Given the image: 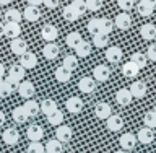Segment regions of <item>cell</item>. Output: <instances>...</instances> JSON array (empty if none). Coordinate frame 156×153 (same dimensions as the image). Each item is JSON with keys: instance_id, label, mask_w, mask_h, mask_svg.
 <instances>
[{"instance_id": "6da1fadb", "label": "cell", "mask_w": 156, "mask_h": 153, "mask_svg": "<svg viewBox=\"0 0 156 153\" xmlns=\"http://www.w3.org/2000/svg\"><path fill=\"white\" fill-rule=\"evenodd\" d=\"M23 77H24V68L21 65H12L8 70V77L5 78L10 85H13L15 88H18V85L23 82Z\"/></svg>"}, {"instance_id": "7a4b0ae2", "label": "cell", "mask_w": 156, "mask_h": 153, "mask_svg": "<svg viewBox=\"0 0 156 153\" xmlns=\"http://www.w3.org/2000/svg\"><path fill=\"white\" fill-rule=\"evenodd\" d=\"M73 137V130L70 126H58L55 129V139L60 142V144H63V142H70Z\"/></svg>"}, {"instance_id": "3957f363", "label": "cell", "mask_w": 156, "mask_h": 153, "mask_svg": "<svg viewBox=\"0 0 156 153\" xmlns=\"http://www.w3.org/2000/svg\"><path fill=\"white\" fill-rule=\"evenodd\" d=\"M20 65H21L24 70L34 68V67L37 65V57H36V54H33V52H24L23 56H20Z\"/></svg>"}, {"instance_id": "277c9868", "label": "cell", "mask_w": 156, "mask_h": 153, "mask_svg": "<svg viewBox=\"0 0 156 153\" xmlns=\"http://www.w3.org/2000/svg\"><path fill=\"white\" fill-rule=\"evenodd\" d=\"M109 77H111V68L107 65H104V64L94 67V70H93V78H94L96 82H102V83H104L106 80H109Z\"/></svg>"}, {"instance_id": "5b68a950", "label": "cell", "mask_w": 156, "mask_h": 153, "mask_svg": "<svg viewBox=\"0 0 156 153\" xmlns=\"http://www.w3.org/2000/svg\"><path fill=\"white\" fill-rule=\"evenodd\" d=\"M41 36L42 39H46L47 42H54L58 38V29L54 24H44L41 29Z\"/></svg>"}, {"instance_id": "8992f818", "label": "cell", "mask_w": 156, "mask_h": 153, "mask_svg": "<svg viewBox=\"0 0 156 153\" xmlns=\"http://www.w3.org/2000/svg\"><path fill=\"white\" fill-rule=\"evenodd\" d=\"M2 139L7 145H16L20 142V132L16 129H13V127H10V129H5L3 134H2Z\"/></svg>"}, {"instance_id": "52a82bcc", "label": "cell", "mask_w": 156, "mask_h": 153, "mask_svg": "<svg viewBox=\"0 0 156 153\" xmlns=\"http://www.w3.org/2000/svg\"><path fill=\"white\" fill-rule=\"evenodd\" d=\"M78 88L86 93V95H90V93H93L96 90V80L93 77H83L80 82H78Z\"/></svg>"}, {"instance_id": "ba28073f", "label": "cell", "mask_w": 156, "mask_h": 153, "mask_svg": "<svg viewBox=\"0 0 156 153\" xmlns=\"http://www.w3.org/2000/svg\"><path fill=\"white\" fill-rule=\"evenodd\" d=\"M10 49H12V52L16 54V56H23L24 52H28V44L21 38H15V39H12Z\"/></svg>"}, {"instance_id": "9c48e42d", "label": "cell", "mask_w": 156, "mask_h": 153, "mask_svg": "<svg viewBox=\"0 0 156 153\" xmlns=\"http://www.w3.org/2000/svg\"><path fill=\"white\" fill-rule=\"evenodd\" d=\"M18 93H20V96H21V98H24V100H29V98L36 93V90H34V85L31 82H28V80L24 82L23 80L18 85Z\"/></svg>"}, {"instance_id": "30bf717a", "label": "cell", "mask_w": 156, "mask_h": 153, "mask_svg": "<svg viewBox=\"0 0 156 153\" xmlns=\"http://www.w3.org/2000/svg\"><path fill=\"white\" fill-rule=\"evenodd\" d=\"M65 107H67L68 112H72V114H78V112H81V109H83V101L78 96H72L67 100Z\"/></svg>"}, {"instance_id": "8fae6325", "label": "cell", "mask_w": 156, "mask_h": 153, "mask_svg": "<svg viewBox=\"0 0 156 153\" xmlns=\"http://www.w3.org/2000/svg\"><path fill=\"white\" fill-rule=\"evenodd\" d=\"M119 144L122 147V150H132V148H135V145H136V137L133 134H130V132L122 134L120 139H119Z\"/></svg>"}, {"instance_id": "7c38bea8", "label": "cell", "mask_w": 156, "mask_h": 153, "mask_svg": "<svg viewBox=\"0 0 156 153\" xmlns=\"http://www.w3.org/2000/svg\"><path fill=\"white\" fill-rule=\"evenodd\" d=\"M26 135H28V139L31 142H39L44 137V130H42V127L39 124H31L28 127V130H26Z\"/></svg>"}, {"instance_id": "4fadbf2b", "label": "cell", "mask_w": 156, "mask_h": 153, "mask_svg": "<svg viewBox=\"0 0 156 153\" xmlns=\"http://www.w3.org/2000/svg\"><path fill=\"white\" fill-rule=\"evenodd\" d=\"M122 56H124V54H122V49L117 47V46L107 47V51H106V60L111 62V64L120 62L122 60Z\"/></svg>"}, {"instance_id": "5bb4252c", "label": "cell", "mask_w": 156, "mask_h": 153, "mask_svg": "<svg viewBox=\"0 0 156 153\" xmlns=\"http://www.w3.org/2000/svg\"><path fill=\"white\" fill-rule=\"evenodd\" d=\"M114 26H117L119 29H129L130 26H132V18H130V15L129 13H119L115 16V20H114Z\"/></svg>"}, {"instance_id": "9a60e30c", "label": "cell", "mask_w": 156, "mask_h": 153, "mask_svg": "<svg viewBox=\"0 0 156 153\" xmlns=\"http://www.w3.org/2000/svg\"><path fill=\"white\" fill-rule=\"evenodd\" d=\"M58 52H60V47L57 46L55 42H49L46 46L42 47V56L47 59V60H54V59H57Z\"/></svg>"}, {"instance_id": "2e32d148", "label": "cell", "mask_w": 156, "mask_h": 153, "mask_svg": "<svg viewBox=\"0 0 156 153\" xmlns=\"http://www.w3.org/2000/svg\"><path fill=\"white\" fill-rule=\"evenodd\" d=\"M20 34H21V26H20V23H7L3 24V36L7 38H18Z\"/></svg>"}, {"instance_id": "e0dca14e", "label": "cell", "mask_w": 156, "mask_h": 153, "mask_svg": "<svg viewBox=\"0 0 156 153\" xmlns=\"http://www.w3.org/2000/svg\"><path fill=\"white\" fill-rule=\"evenodd\" d=\"M106 121H107L106 126H107V129H109L111 132H119L122 127H124V119H122L120 116H117V114L115 116L111 114Z\"/></svg>"}, {"instance_id": "ac0fdd59", "label": "cell", "mask_w": 156, "mask_h": 153, "mask_svg": "<svg viewBox=\"0 0 156 153\" xmlns=\"http://www.w3.org/2000/svg\"><path fill=\"white\" fill-rule=\"evenodd\" d=\"M94 114H96L98 119H107V117L112 114V109L107 103L101 101V103H98L96 107H94Z\"/></svg>"}, {"instance_id": "d6986e66", "label": "cell", "mask_w": 156, "mask_h": 153, "mask_svg": "<svg viewBox=\"0 0 156 153\" xmlns=\"http://www.w3.org/2000/svg\"><path fill=\"white\" fill-rule=\"evenodd\" d=\"M153 139H154V134H153V130H151L150 127H141V129L138 130V134H136V140L141 142V144H145V145L151 144Z\"/></svg>"}, {"instance_id": "ffe728a7", "label": "cell", "mask_w": 156, "mask_h": 153, "mask_svg": "<svg viewBox=\"0 0 156 153\" xmlns=\"http://www.w3.org/2000/svg\"><path fill=\"white\" fill-rule=\"evenodd\" d=\"M23 18L26 21H37L41 18V10H39V7H34V5H28L23 13Z\"/></svg>"}, {"instance_id": "44dd1931", "label": "cell", "mask_w": 156, "mask_h": 153, "mask_svg": "<svg viewBox=\"0 0 156 153\" xmlns=\"http://www.w3.org/2000/svg\"><path fill=\"white\" fill-rule=\"evenodd\" d=\"M130 95L133 98H138V100H141L145 95H146V85L143 82H133L130 86Z\"/></svg>"}, {"instance_id": "7402d4cb", "label": "cell", "mask_w": 156, "mask_h": 153, "mask_svg": "<svg viewBox=\"0 0 156 153\" xmlns=\"http://www.w3.org/2000/svg\"><path fill=\"white\" fill-rule=\"evenodd\" d=\"M132 100H133V96L130 95V90H125V88H122V90L117 91L115 95V101L119 103L120 106H129Z\"/></svg>"}, {"instance_id": "603a6c76", "label": "cell", "mask_w": 156, "mask_h": 153, "mask_svg": "<svg viewBox=\"0 0 156 153\" xmlns=\"http://www.w3.org/2000/svg\"><path fill=\"white\" fill-rule=\"evenodd\" d=\"M138 72H140V68L136 67L132 60H129L127 64H124V65H122V75L127 77V78L136 77V75H138Z\"/></svg>"}, {"instance_id": "cb8c5ba5", "label": "cell", "mask_w": 156, "mask_h": 153, "mask_svg": "<svg viewBox=\"0 0 156 153\" xmlns=\"http://www.w3.org/2000/svg\"><path fill=\"white\" fill-rule=\"evenodd\" d=\"M23 20V13L16 8H8L5 12V23H20Z\"/></svg>"}, {"instance_id": "d4e9b609", "label": "cell", "mask_w": 156, "mask_h": 153, "mask_svg": "<svg viewBox=\"0 0 156 153\" xmlns=\"http://www.w3.org/2000/svg\"><path fill=\"white\" fill-rule=\"evenodd\" d=\"M140 34H141V38L146 39V41H151V39H154L156 38V28H154V24H143V26L140 28Z\"/></svg>"}, {"instance_id": "484cf974", "label": "cell", "mask_w": 156, "mask_h": 153, "mask_svg": "<svg viewBox=\"0 0 156 153\" xmlns=\"http://www.w3.org/2000/svg\"><path fill=\"white\" fill-rule=\"evenodd\" d=\"M23 107H24V111H26V114H28L29 117L37 116V114H39V109H41L39 103H37V101H33V100H28V101L23 104Z\"/></svg>"}, {"instance_id": "4316f807", "label": "cell", "mask_w": 156, "mask_h": 153, "mask_svg": "<svg viewBox=\"0 0 156 153\" xmlns=\"http://www.w3.org/2000/svg\"><path fill=\"white\" fill-rule=\"evenodd\" d=\"M55 78H57V82H60V83H67L68 80L72 78V72L68 70V68H65L63 65H60V67H57L55 68Z\"/></svg>"}, {"instance_id": "83f0119b", "label": "cell", "mask_w": 156, "mask_h": 153, "mask_svg": "<svg viewBox=\"0 0 156 153\" xmlns=\"http://www.w3.org/2000/svg\"><path fill=\"white\" fill-rule=\"evenodd\" d=\"M28 117L29 116L26 114V111H24L23 106H18L13 109V121L16 122V124H24V122L28 121Z\"/></svg>"}, {"instance_id": "f1b7e54d", "label": "cell", "mask_w": 156, "mask_h": 153, "mask_svg": "<svg viewBox=\"0 0 156 153\" xmlns=\"http://www.w3.org/2000/svg\"><path fill=\"white\" fill-rule=\"evenodd\" d=\"M75 52H76L78 57H88V56L91 54V44L86 42V41H81V42L76 46Z\"/></svg>"}, {"instance_id": "f546056e", "label": "cell", "mask_w": 156, "mask_h": 153, "mask_svg": "<svg viewBox=\"0 0 156 153\" xmlns=\"http://www.w3.org/2000/svg\"><path fill=\"white\" fill-rule=\"evenodd\" d=\"M81 41H83V39H81V36H80V33H76V31L70 33V34H68V36L65 38L67 46L72 47V49H76V46H78V44H80Z\"/></svg>"}, {"instance_id": "4dcf8cb0", "label": "cell", "mask_w": 156, "mask_h": 153, "mask_svg": "<svg viewBox=\"0 0 156 153\" xmlns=\"http://www.w3.org/2000/svg\"><path fill=\"white\" fill-rule=\"evenodd\" d=\"M47 122H49L51 126H60L62 122H63V112H62L60 109L51 112V114L47 116Z\"/></svg>"}, {"instance_id": "1f68e13d", "label": "cell", "mask_w": 156, "mask_h": 153, "mask_svg": "<svg viewBox=\"0 0 156 153\" xmlns=\"http://www.w3.org/2000/svg\"><path fill=\"white\" fill-rule=\"evenodd\" d=\"M57 109H58V107H57V103L54 101V100H44V101L41 103V111H42L46 116H49L51 112L57 111Z\"/></svg>"}, {"instance_id": "d6a6232c", "label": "cell", "mask_w": 156, "mask_h": 153, "mask_svg": "<svg viewBox=\"0 0 156 153\" xmlns=\"http://www.w3.org/2000/svg\"><path fill=\"white\" fill-rule=\"evenodd\" d=\"M44 148H46V153H62L63 145H62L60 142H58V140L55 139V140H49Z\"/></svg>"}, {"instance_id": "836d02e7", "label": "cell", "mask_w": 156, "mask_h": 153, "mask_svg": "<svg viewBox=\"0 0 156 153\" xmlns=\"http://www.w3.org/2000/svg\"><path fill=\"white\" fill-rule=\"evenodd\" d=\"M93 44H94L96 47H99V49L107 47V44H109V38H107L106 34H102V33H98V34L93 36Z\"/></svg>"}, {"instance_id": "e575fe53", "label": "cell", "mask_w": 156, "mask_h": 153, "mask_svg": "<svg viewBox=\"0 0 156 153\" xmlns=\"http://www.w3.org/2000/svg\"><path fill=\"white\" fill-rule=\"evenodd\" d=\"M86 28H88V31H90L93 36L98 34V33H101V18H91L90 21H88Z\"/></svg>"}, {"instance_id": "d590c367", "label": "cell", "mask_w": 156, "mask_h": 153, "mask_svg": "<svg viewBox=\"0 0 156 153\" xmlns=\"http://www.w3.org/2000/svg\"><path fill=\"white\" fill-rule=\"evenodd\" d=\"M130 60L133 62L135 65L141 70V68H145V67H146V60H148V59H146V56H143L141 52H135L133 56L130 57Z\"/></svg>"}, {"instance_id": "8d00e7d4", "label": "cell", "mask_w": 156, "mask_h": 153, "mask_svg": "<svg viewBox=\"0 0 156 153\" xmlns=\"http://www.w3.org/2000/svg\"><path fill=\"white\" fill-rule=\"evenodd\" d=\"M63 18L67 20V21H75V20L80 18V15L76 13V10L72 7V3L70 5H67L65 8H63Z\"/></svg>"}, {"instance_id": "74e56055", "label": "cell", "mask_w": 156, "mask_h": 153, "mask_svg": "<svg viewBox=\"0 0 156 153\" xmlns=\"http://www.w3.org/2000/svg\"><path fill=\"white\" fill-rule=\"evenodd\" d=\"M63 67L68 68L70 72L75 70V68L78 67V59H76V56H65V59H63Z\"/></svg>"}, {"instance_id": "f35d334b", "label": "cell", "mask_w": 156, "mask_h": 153, "mask_svg": "<svg viewBox=\"0 0 156 153\" xmlns=\"http://www.w3.org/2000/svg\"><path fill=\"white\" fill-rule=\"evenodd\" d=\"M112 29H114V23H112L109 18H101V33L106 34V36H109L112 33Z\"/></svg>"}, {"instance_id": "ab89813d", "label": "cell", "mask_w": 156, "mask_h": 153, "mask_svg": "<svg viewBox=\"0 0 156 153\" xmlns=\"http://www.w3.org/2000/svg\"><path fill=\"white\" fill-rule=\"evenodd\" d=\"M143 122L146 127H150V129H154L156 127V112L154 111H148L143 117Z\"/></svg>"}, {"instance_id": "60d3db41", "label": "cell", "mask_w": 156, "mask_h": 153, "mask_svg": "<svg viewBox=\"0 0 156 153\" xmlns=\"http://www.w3.org/2000/svg\"><path fill=\"white\" fill-rule=\"evenodd\" d=\"M13 85H10V83L7 80H3L2 83H0V98H7L13 93Z\"/></svg>"}, {"instance_id": "b9f144b4", "label": "cell", "mask_w": 156, "mask_h": 153, "mask_svg": "<svg viewBox=\"0 0 156 153\" xmlns=\"http://www.w3.org/2000/svg\"><path fill=\"white\" fill-rule=\"evenodd\" d=\"M153 8L151 5H146L143 2H140L138 5H136V12H138V15H141V16H150L151 13H153Z\"/></svg>"}, {"instance_id": "7bdbcfd3", "label": "cell", "mask_w": 156, "mask_h": 153, "mask_svg": "<svg viewBox=\"0 0 156 153\" xmlns=\"http://www.w3.org/2000/svg\"><path fill=\"white\" fill-rule=\"evenodd\" d=\"M72 7L76 10V13L80 15V16H81V15H83V13H85L86 10H88V8H86L85 0H73V2H72Z\"/></svg>"}, {"instance_id": "ee69618b", "label": "cell", "mask_w": 156, "mask_h": 153, "mask_svg": "<svg viewBox=\"0 0 156 153\" xmlns=\"http://www.w3.org/2000/svg\"><path fill=\"white\" fill-rule=\"evenodd\" d=\"M86 8L91 10V12H98V10L102 8V0H85Z\"/></svg>"}, {"instance_id": "f6af8a7d", "label": "cell", "mask_w": 156, "mask_h": 153, "mask_svg": "<svg viewBox=\"0 0 156 153\" xmlns=\"http://www.w3.org/2000/svg\"><path fill=\"white\" fill-rule=\"evenodd\" d=\"M46 148L42 147L41 142H31V144L28 145V153H44Z\"/></svg>"}, {"instance_id": "bcb514c9", "label": "cell", "mask_w": 156, "mask_h": 153, "mask_svg": "<svg viewBox=\"0 0 156 153\" xmlns=\"http://www.w3.org/2000/svg\"><path fill=\"white\" fill-rule=\"evenodd\" d=\"M117 5H119L120 10H124V12H129L135 7V0H117Z\"/></svg>"}, {"instance_id": "7dc6e473", "label": "cell", "mask_w": 156, "mask_h": 153, "mask_svg": "<svg viewBox=\"0 0 156 153\" xmlns=\"http://www.w3.org/2000/svg\"><path fill=\"white\" fill-rule=\"evenodd\" d=\"M146 59L156 62V44H151V46L148 47V51H146Z\"/></svg>"}, {"instance_id": "c3c4849f", "label": "cell", "mask_w": 156, "mask_h": 153, "mask_svg": "<svg viewBox=\"0 0 156 153\" xmlns=\"http://www.w3.org/2000/svg\"><path fill=\"white\" fill-rule=\"evenodd\" d=\"M42 3L46 5L47 8H57L58 3H60V0H42Z\"/></svg>"}, {"instance_id": "681fc988", "label": "cell", "mask_w": 156, "mask_h": 153, "mask_svg": "<svg viewBox=\"0 0 156 153\" xmlns=\"http://www.w3.org/2000/svg\"><path fill=\"white\" fill-rule=\"evenodd\" d=\"M29 5H34V7H39V5L42 3V0H26Z\"/></svg>"}, {"instance_id": "f907efd6", "label": "cell", "mask_w": 156, "mask_h": 153, "mask_svg": "<svg viewBox=\"0 0 156 153\" xmlns=\"http://www.w3.org/2000/svg\"><path fill=\"white\" fill-rule=\"evenodd\" d=\"M140 2H143L146 5H151V7H154V5H156V0H140Z\"/></svg>"}, {"instance_id": "816d5d0a", "label": "cell", "mask_w": 156, "mask_h": 153, "mask_svg": "<svg viewBox=\"0 0 156 153\" xmlns=\"http://www.w3.org/2000/svg\"><path fill=\"white\" fill-rule=\"evenodd\" d=\"M3 124H5V114H3L2 111H0V127H2Z\"/></svg>"}, {"instance_id": "f5cc1de1", "label": "cell", "mask_w": 156, "mask_h": 153, "mask_svg": "<svg viewBox=\"0 0 156 153\" xmlns=\"http://www.w3.org/2000/svg\"><path fill=\"white\" fill-rule=\"evenodd\" d=\"M3 73H5V67L3 64H0V77H3Z\"/></svg>"}, {"instance_id": "db71d44e", "label": "cell", "mask_w": 156, "mask_h": 153, "mask_svg": "<svg viewBox=\"0 0 156 153\" xmlns=\"http://www.w3.org/2000/svg\"><path fill=\"white\" fill-rule=\"evenodd\" d=\"M12 0H0V5H8Z\"/></svg>"}, {"instance_id": "11a10c76", "label": "cell", "mask_w": 156, "mask_h": 153, "mask_svg": "<svg viewBox=\"0 0 156 153\" xmlns=\"http://www.w3.org/2000/svg\"><path fill=\"white\" fill-rule=\"evenodd\" d=\"M0 36H3V24L0 23Z\"/></svg>"}, {"instance_id": "9f6ffc18", "label": "cell", "mask_w": 156, "mask_h": 153, "mask_svg": "<svg viewBox=\"0 0 156 153\" xmlns=\"http://www.w3.org/2000/svg\"><path fill=\"white\" fill-rule=\"evenodd\" d=\"M115 153H125V150H119V151H115Z\"/></svg>"}, {"instance_id": "6f0895ef", "label": "cell", "mask_w": 156, "mask_h": 153, "mask_svg": "<svg viewBox=\"0 0 156 153\" xmlns=\"http://www.w3.org/2000/svg\"><path fill=\"white\" fill-rule=\"evenodd\" d=\"M153 111H154V112H156V104H154V107H153Z\"/></svg>"}, {"instance_id": "680465c9", "label": "cell", "mask_w": 156, "mask_h": 153, "mask_svg": "<svg viewBox=\"0 0 156 153\" xmlns=\"http://www.w3.org/2000/svg\"><path fill=\"white\" fill-rule=\"evenodd\" d=\"M2 82H3V80H2V77H0V83H2Z\"/></svg>"}]
</instances>
